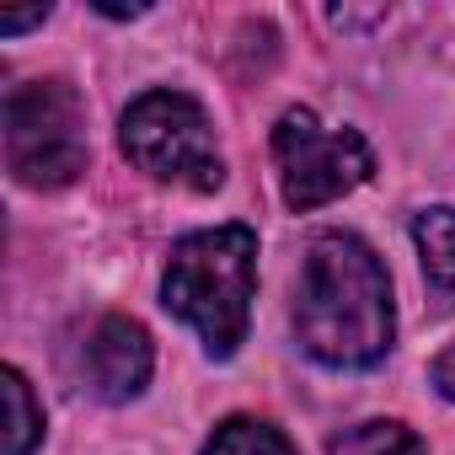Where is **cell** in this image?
<instances>
[{"instance_id": "6da1fadb", "label": "cell", "mask_w": 455, "mask_h": 455, "mask_svg": "<svg viewBox=\"0 0 455 455\" xmlns=\"http://www.w3.org/2000/svg\"><path fill=\"white\" fill-rule=\"evenodd\" d=\"M295 338L327 370H370L391 354L396 311L375 247L354 231H322L295 284Z\"/></svg>"}, {"instance_id": "7a4b0ae2", "label": "cell", "mask_w": 455, "mask_h": 455, "mask_svg": "<svg viewBox=\"0 0 455 455\" xmlns=\"http://www.w3.org/2000/svg\"><path fill=\"white\" fill-rule=\"evenodd\" d=\"M258 295V231L252 225H214L172 247L161 306L188 322L209 359H231L247 343Z\"/></svg>"}, {"instance_id": "3957f363", "label": "cell", "mask_w": 455, "mask_h": 455, "mask_svg": "<svg viewBox=\"0 0 455 455\" xmlns=\"http://www.w3.org/2000/svg\"><path fill=\"white\" fill-rule=\"evenodd\" d=\"M118 145L156 182H172L188 193H214L225 182V156L214 145V124H209L204 102L188 92H172V86L140 92L118 118Z\"/></svg>"}, {"instance_id": "277c9868", "label": "cell", "mask_w": 455, "mask_h": 455, "mask_svg": "<svg viewBox=\"0 0 455 455\" xmlns=\"http://www.w3.org/2000/svg\"><path fill=\"white\" fill-rule=\"evenodd\" d=\"M6 172L54 193L86 172V102L70 81H22L6 92Z\"/></svg>"}, {"instance_id": "5b68a950", "label": "cell", "mask_w": 455, "mask_h": 455, "mask_svg": "<svg viewBox=\"0 0 455 455\" xmlns=\"http://www.w3.org/2000/svg\"><path fill=\"white\" fill-rule=\"evenodd\" d=\"M274 166H279V193L295 214H311L375 172V150L359 129H327L311 108H290L274 124Z\"/></svg>"}, {"instance_id": "8992f818", "label": "cell", "mask_w": 455, "mask_h": 455, "mask_svg": "<svg viewBox=\"0 0 455 455\" xmlns=\"http://www.w3.org/2000/svg\"><path fill=\"white\" fill-rule=\"evenodd\" d=\"M150 370H156V348H150V332L134 316L108 311L76 343V380H81L86 396H97L108 407L134 402L150 386Z\"/></svg>"}, {"instance_id": "52a82bcc", "label": "cell", "mask_w": 455, "mask_h": 455, "mask_svg": "<svg viewBox=\"0 0 455 455\" xmlns=\"http://www.w3.org/2000/svg\"><path fill=\"white\" fill-rule=\"evenodd\" d=\"M412 242H418V263H423V284L434 295L439 311L455 306V209H418L412 214Z\"/></svg>"}, {"instance_id": "ba28073f", "label": "cell", "mask_w": 455, "mask_h": 455, "mask_svg": "<svg viewBox=\"0 0 455 455\" xmlns=\"http://www.w3.org/2000/svg\"><path fill=\"white\" fill-rule=\"evenodd\" d=\"M0 402H6V428H0V455H33L44 439V412L33 402V386L22 370H0Z\"/></svg>"}, {"instance_id": "9c48e42d", "label": "cell", "mask_w": 455, "mask_h": 455, "mask_svg": "<svg viewBox=\"0 0 455 455\" xmlns=\"http://www.w3.org/2000/svg\"><path fill=\"white\" fill-rule=\"evenodd\" d=\"M327 450H332V455H428L423 434L407 428L402 418H364V423L332 434Z\"/></svg>"}, {"instance_id": "30bf717a", "label": "cell", "mask_w": 455, "mask_h": 455, "mask_svg": "<svg viewBox=\"0 0 455 455\" xmlns=\"http://www.w3.org/2000/svg\"><path fill=\"white\" fill-rule=\"evenodd\" d=\"M198 455H300V450L290 444L284 428H274V423H263V418H225V423L204 439Z\"/></svg>"}, {"instance_id": "8fae6325", "label": "cell", "mask_w": 455, "mask_h": 455, "mask_svg": "<svg viewBox=\"0 0 455 455\" xmlns=\"http://www.w3.org/2000/svg\"><path fill=\"white\" fill-rule=\"evenodd\" d=\"M428 380H434V391L444 396V402H455V343L434 359V370H428Z\"/></svg>"}, {"instance_id": "7c38bea8", "label": "cell", "mask_w": 455, "mask_h": 455, "mask_svg": "<svg viewBox=\"0 0 455 455\" xmlns=\"http://www.w3.org/2000/svg\"><path fill=\"white\" fill-rule=\"evenodd\" d=\"M49 22V6H28V12H0V33H28V28H44Z\"/></svg>"}]
</instances>
